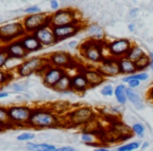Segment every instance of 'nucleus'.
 <instances>
[{"label":"nucleus","instance_id":"f257e3e1","mask_svg":"<svg viewBox=\"0 0 153 151\" xmlns=\"http://www.w3.org/2000/svg\"><path fill=\"white\" fill-rule=\"evenodd\" d=\"M61 126V117L51 108L47 107H35L28 120V127L34 129H51Z\"/></svg>","mask_w":153,"mask_h":151},{"label":"nucleus","instance_id":"f03ea898","mask_svg":"<svg viewBox=\"0 0 153 151\" xmlns=\"http://www.w3.org/2000/svg\"><path fill=\"white\" fill-rule=\"evenodd\" d=\"M80 53L82 57L91 64H100L106 56L104 51H106V42L105 41L89 40L83 42L80 45Z\"/></svg>","mask_w":153,"mask_h":151},{"label":"nucleus","instance_id":"7ed1b4c3","mask_svg":"<svg viewBox=\"0 0 153 151\" xmlns=\"http://www.w3.org/2000/svg\"><path fill=\"white\" fill-rule=\"evenodd\" d=\"M66 125L71 127H82L97 120V113L94 108L89 106H81L70 109L66 113Z\"/></svg>","mask_w":153,"mask_h":151},{"label":"nucleus","instance_id":"20e7f679","mask_svg":"<svg viewBox=\"0 0 153 151\" xmlns=\"http://www.w3.org/2000/svg\"><path fill=\"white\" fill-rule=\"evenodd\" d=\"M51 25L53 28L61 25H68V24H82L81 18L78 15V12L74 9H60L51 14Z\"/></svg>","mask_w":153,"mask_h":151},{"label":"nucleus","instance_id":"39448f33","mask_svg":"<svg viewBox=\"0 0 153 151\" xmlns=\"http://www.w3.org/2000/svg\"><path fill=\"white\" fill-rule=\"evenodd\" d=\"M48 64L47 58L45 57H32L25 59L19 64L16 69V74L21 78H27L34 74H38L44 65Z\"/></svg>","mask_w":153,"mask_h":151},{"label":"nucleus","instance_id":"423d86ee","mask_svg":"<svg viewBox=\"0 0 153 151\" xmlns=\"http://www.w3.org/2000/svg\"><path fill=\"white\" fill-rule=\"evenodd\" d=\"M25 34L21 21L7 22L0 26V42L3 45L7 44L12 41L19 40Z\"/></svg>","mask_w":153,"mask_h":151},{"label":"nucleus","instance_id":"0eeeda50","mask_svg":"<svg viewBox=\"0 0 153 151\" xmlns=\"http://www.w3.org/2000/svg\"><path fill=\"white\" fill-rule=\"evenodd\" d=\"M9 117L13 126H28V120L32 115L33 108L27 105H12L7 107Z\"/></svg>","mask_w":153,"mask_h":151},{"label":"nucleus","instance_id":"6e6552de","mask_svg":"<svg viewBox=\"0 0 153 151\" xmlns=\"http://www.w3.org/2000/svg\"><path fill=\"white\" fill-rule=\"evenodd\" d=\"M51 15L43 13L38 14H33V15H27L22 19V25L25 30L26 34H34L36 30L41 28L44 25H48L51 24V20H49Z\"/></svg>","mask_w":153,"mask_h":151},{"label":"nucleus","instance_id":"1a4fd4ad","mask_svg":"<svg viewBox=\"0 0 153 151\" xmlns=\"http://www.w3.org/2000/svg\"><path fill=\"white\" fill-rule=\"evenodd\" d=\"M133 43L126 38L114 39L112 41L106 42V51H108V56L113 57L115 59L126 57L128 51H130Z\"/></svg>","mask_w":153,"mask_h":151},{"label":"nucleus","instance_id":"9d476101","mask_svg":"<svg viewBox=\"0 0 153 151\" xmlns=\"http://www.w3.org/2000/svg\"><path fill=\"white\" fill-rule=\"evenodd\" d=\"M49 65L56 66V67H61L63 69L72 68L76 65V60L74 59L71 55L67 51H53L47 57Z\"/></svg>","mask_w":153,"mask_h":151},{"label":"nucleus","instance_id":"9b49d317","mask_svg":"<svg viewBox=\"0 0 153 151\" xmlns=\"http://www.w3.org/2000/svg\"><path fill=\"white\" fill-rule=\"evenodd\" d=\"M97 69L104 76L105 78H113L121 74L119 66V59H115L110 56H107L103 59L100 64L97 65Z\"/></svg>","mask_w":153,"mask_h":151},{"label":"nucleus","instance_id":"f8f14e48","mask_svg":"<svg viewBox=\"0 0 153 151\" xmlns=\"http://www.w3.org/2000/svg\"><path fill=\"white\" fill-rule=\"evenodd\" d=\"M66 74V70L61 67H56V66L48 65V67L44 70L41 77H42V82L46 87L53 88L57 82Z\"/></svg>","mask_w":153,"mask_h":151},{"label":"nucleus","instance_id":"ddd939ff","mask_svg":"<svg viewBox=\"0 0 153 151\" xmlns=\"http://www.w3.org/2000/svg\"><path fill=\"white\" fill-rule=\"evenodd\" d=\"M83 30L82 24H68V25H61L53 28V33L57 38L58 42L66 40L74 37Z\"/></svg>","mask_w":153,"mask_h":151},{"label":"nucleus","instance_id":"4468645a","mask_svg":"<svg viewBox=\"0 0 153 151\" xmlns=\"http://www.w3.org/2000/svg\"><path fill=\"white\" fill-rule=\"evenodd\" d=\"M34 34L38 38V40L41 42V44L43 45V47L53 46V45L58 43V40L55 36V33H53V28L51 24L42 26L38 30H36Z\"/></svg>","mask_w":153,"mask_h":151},{"label":"nucleus","instance_id":"2eb2a0df","mask_svg":"<svg viewBox=\"0 0 153 151\" xmlns=\"http://www.w3.org/2000/svg\"><path fill=\"white\" fill-rule=\"evenodd\" d=\"M5 51L7 53V55L10 56L11 59H16L19 61H23L28 54L26 53V51L24 49V47L22 46L20 40H15L12 42L7 43V44L3 45Z\"/></svg>","mask_w":153,"mask_h":151},{"label":"nucleus","instance_id":"dca6fc26","mask_svg":"<svg viewBox=\"0 0 153 151\" xmlns=\"http://www.w3.org/2000/svg\"><path fill=\"white\" fill-rule=\"evenodd\" d=\"M90 88L85 74L82 70H79L76 74L71 76V89L74 92L84 94Z\"/></svg>","mask_w":153,"mask_h":151},{"label":"nucleus","instance_id":"f3484780","mask_svg":"<svg viewBox=\"0 0 153 151\" xmlns=\"http://www.w3.org/2000/svg\"><path fill=\"white\" fill-rule=\"evenodd\" d=\"M19 40L27 54L37 53L43 48V45L38 40V38L35 36V34H25Z\"/></svg>","mask_w":153,"mask_h":151},{"label":"nucleus","instance_id":"a211bd4d","mask_svg":"<svg viewBox=\"0 0 153 151\" xmlns=\"http://www.w3.org/2000/svg\"><path fill=\"white\" fill-rule=\"evenodd\" d=\"M82 71L85 74V77H86V79H87L90 88L102 85V84L106 81V78L97 69V67H91V68L86 67V68H83Z\"/></svg>","mask_w":153,"mask_h":151},{"label":"nucleus","instance_id":"6ab92c4d","mask_svg":"<svg viewBox=\"0 0 153 151\" xmlns=\"http://www.w3.org/2000/svg\"><path fill=\"white\" fill-rule=\"evenodd\" d=\"M119 66H120V71L121 74L124 76H129V74H133L137 71L135 62L131 61L128 59L127 57H123L119 59Z\"/></svg>","mask_w":153,"mask_h":151},{"label":"nucleus","instance_id":"aec40b11","mask_svg":"<svg viewBox=\"0 0 153 151\" xmlns=\"http://www.w3.org/2000/svg\"><path fill=\"white\" fill-rule=\"evenodd\" d=\"M55 91L61 92V94H68V92H72L71 89V76L66 72L63 77L57 82L55 87L53 88Z\"/></svg>","mask_w":153,"mask_h":151},{"label":"nucleus","instance_id":"412c9836","mask_svg":"<svg viewBox=\"0 0 153 151\" xmlns=\"http://www.w3.org/2000/svg\"><path fill=\"white\" fill-rule=\"evenodd\" d=\"M27 151H57L58 147L51 143H34L28 142L25 144Z\"/></svg>","mask_w":153,"mask_h":151},{"label":"nucleus","instance_id":"4be33fe9","mask_svg":"<svg viewBox=\"0 0 153 151\" xmlns=\"http://www.w3.org/2000/svg\"><path fill=\"white\" fill-rule=\"evenodd\" d=\"M86 32H87L88 36L90 37V39L97 41H105V32L99 24L92 23L86 28Z\"/></svg>","mask_w":153,"mask_h":151},{"label":"nucleus","instance_id":"5701e85b","mask_svg":"<svg viewBox=\"0 0 153 151\" xmlns=\"http://www.w3.org/2000/svg\"><path fill=\"white\" fill-rule=\"evenodd\" d=\"M113 97L115 98L117 102L119 103V105L123 106L128 102L127 98V85L125 84H117L114 87V94Z\"/></svg>","mask_w":153,"mask_h":151},{"label":"nucleus","instance_id":"b1692460","mask_svg":"<svg viewBox=\"0 0 153 151\" xmlns=\"http://www.w3.org/2000/svg\"><path fill=\"white\" fill-rule=\"evenodd\" d=\"M127 98H128V101H129L137 110L144 109V107H145L144 101H143L142 97H140L134 89H130V88L127 87Z\"/></svg>","mask_w":153,"mask_h":151},{"label":"nucleus","instance_id":"393cba45","mask_svg":"<svg viewBox=\"0 0 153 151\" xmlns=\"http://www.w3.org/2000/svg\"><path fill=\"white\" fill-rule=\"evenodd\" d=\"M81 141L84 143L85 145L88 146H98L100 140H99V136L97 133L94 132H89V131H82L81 135H80Z\"/></svg>","mask_w":153,"mask_h":151},{"label":"nucleus","instance_id":"a878e982","mask_svg":"<svg viewBox=\"0 0 153 151\" xmlns=\"http://www.w3.org/2000/svg\"><path fill=\"white\" fill-rule=\"evenodd\" d=\"M145 55H146V51H145L142 47L138 46V45H136V44H133L131 46V48H130V51H128L126 57H127L128 59L131 60V61L136 62L138 59H140V58Z\"/></svg>","mask_w":153,"mask_h":151},{"label":"nucleus","instance_id":"bb28decb","mask_svg":"<svg viewBox=\"0 0 153 151\" xmlns=\"http://www.w3.org/2000/svg\"><path fill=\"white\" fill-rule=\"evenodd\" d=\"M0 127L2 128L3 130L12 127V123L9 117L7 107H4V106H0Z\"/></svg>","mask_w":153,"mask_h":151},{"label":"nucleus","instance_id":"cd10ccee","mask_svg":"<svg viewBox=\"0 0 153 151\" xmlns=\"http://www.w3.org/2000/svg\"><path fill=\"white\" fill-rule=\"evenodd\" d=\"M132 79H136L140 82L147 81V80L149 79V74H148V72H146V71H136L135 74H129V76L123 77L122 81L127 84L128 81H130V80H132Z\"/></svg>","mask_w":153,"mask_h":151},{"label":"nucleus","instance_id":"c85d7f7f","mask_svg":"<svg viewBox=\"0 0 153 151\" xmlns=\"http://www.w3.org/2000/svg\"><path fill=\"white\" fill-rule=\"evenodd\" d=\"M140 144L142 142L140 141H132L129 143H125V144H122L119 147H117V151H136L140 149Z\"/></svg>","mask_w":153,"mask_h":151},{"label":"nucleus","instance_id":"c756f323","mask_svg":"<svg viewBox=\"0 0 153 151\" xmlns=\"http://www.w3.org/2000/svg\"><path fill=\"white\" fill-rule=\"evenodd\" d=\"M130 129H131V132L134 135H136L140 138H144L145 132H146V127H145L144 124L140 123V122H135V123H133L131 125V127H130Z\"/></svg>","mask_w":153,"mask_h":151},{"label":"nucleus","instance_id":"7c9ffc66","mask_svg":"<svg viewBox=\"0 0 153 151\" xmlns=\"http://www.w3.org/2000/svg\"><path fill=\"white\" fill-rule=\"evenodd\" d=\"M136 68H137V71H145V69L150 66V57L149 55H145L143 56L140 59H138L137 61L135 62Z\"/></svg>","mask_w":153,"mask_h":151},{"label":"nucleus","instance_id":"2f4dec72","mask_svg":"<svg viewBox=\"0 0 153 151\" xmlns=\"http://www.w3.org/2000/svg\"><path fill=\"white\" fill-rule=\"evenodd\" d=\"M36 138V134L34 132H30V131H24L21 132L17 135L16 140L18 142H21V143H28V142H33V141Z\"/></svg>","mask_w":153,"mask_h":151},{"label":"nucleus","instance_id":"473e14b6","mask_svg":"<svg viewBox=\"0 0 153 151\" xmlns=\"http://www.w3.org/2000/svg\"><path fill=\"white\" fill-rule=\"evenodd\" d=\"M13 80V74L7 69H0V87Z\"/></svg>","mask_w":153,"mask_h":151},{"label":"nucleus","instance_id":"72a5a7b5","mask_svg":"<svg viewBox=\"0 0 153 151\" xmlns=\"http://www.w3.org/2000/svg\"><path fill=\"white\" fill-rule=\"evenodd\" d=\"M100 92L103 97L110 98V97H112L114 94V86L112 84H105V85L102 86Z\"/></svg>","mask_w":153,"mask_h":151},{"label":"nucleus","instance_id":"f704fd0d","mask_svg":"<svg viewBox=\"0 0 153 151\" xmlns=\"http://www.w3.org/2000/svg\"><path fill=\"white\" fill-rule=\"evenodd\" d=\"M10 56L7 55V53L5 51L4 47L0 48V69H4L7 64L10 61Z\"/></svg>","mask_w":153,"mask_h":151},{"label":"nucleus","instance_id":"c9c22d12","mask_svg":"<svg viewBox=\"0 0 153 151\" xmlns=\"http://www.w3.org/2000/svg\"><path fill=\"white\" fill-rule=\"evenodd\" d=\"M23 12L27 15H33V14H38L41 13V9L38 5H32V7H28L26 9L23 10Z\"/></svg>","mask_w":153,"mask_h":151},{"label":"nucleus","instance_id":"e433bc0d","mask_svg":"<svg viewBox=\"0 0 153 151\" xmlns=\"http://www.w3.org/2000/svg\"><path fill=\"white\" fill-rule=\"evenodd\" d=\"M140 81H138V80H136V79L130 80L127 83V87L130 88V89H135V88L140 87Z\"/></svg>","mask_w":153,"mask_h":151},{"label":"nucleus","instance_id":"4c0bfd02","mask_svg":"<svg viewBox=\"0 0 153 151\" xmlns=\"http://www.w3.org/2000/svg\"><path fill=\"white\" fill-rule=\"evenodd\" d=\"M11 88H12V90H13L14 92H22L24 90V86L22 85L21 83H14V84H12Z\"/></svg>","mask_w":153,"mask_h":151},{"label":"nucleus","instance_id":"58836bf2","mask_svg":"<svg viewBox=\"0 0 153 151\" xmlns=\"http://www.w3.org/2000/svg\"><path fill=\"white\" fill-rule=\"evenodd\" d=\"M49 5H51V9L55 12L58 11V10H60V3H59L58 0H51Z\"/></svg>","mask_w":153,"mask_h":151},{"label":"nucleus","instance_id":"ea45409f","mask_svg":"<svg viewBox=\"0 0 153 151\" xmlns=\"http://www.w3.org/2000/svg\"><path fill=\"white\" fill-rule=\"evenodd\" d=\"M57 151H78V150L72 146H61V147H58Z\"/></svg>","mask_w":153,"mask_h":151},{"label":"nucleus","instance_id":"a19ab883","mask_svg":"<svg viewBox=\"0 0 153 151\" xmlns=\"http://www.w3.org/2000/svg\"><path fill=\"white\" fill-rule=\"evenodd\" d=\"M92 151H110V149L106 146H101V145H98V146L94 147Z\"/></svg>","mask_w":153,"mask_h":151},{"label":"nucleus","instance_id":"79ce46f5","mask_svg":"<svg viewBox=\"0 0 153 151\" xmlns=\"http://www.w3.org/2000/svg\"><path fill=\"white\" fill-rule=\"evenodd\" d=\"M80 45L81 44L76 40H71L70 42H68V46H69L70 48H78V47H80Z\"/></svg>","mask_w":153,"mask_h":151},{"label":"nucleus","instance_id":"37998d69","mask_svg":"<svg viewBox=\"0 0 153 151\" xmlns=\"http://www.w3.org/2000/svg\"><path fill=\"white\" fill-rule=\"evenodd\" d=\"M147 99H148L149 101H151V102H153V85L151 86L148 89V91H147Z\"/></svg>","mask_w":153,"mask_h":151},{"label":"nucleus","instance_id":"c03bdc74","mask_svg":"<svg viewBox=\"0 0 153 151\" xmlns=\"http://www.w3.org/2000/svg\"><path fill=\"white\" fill-rule=\"evenodd\" d=\"M138 12H140V10H138V9H131L129 11V16L131 18H135L136 16H137Z\"/></svg>","mask_w":153,"mask_h":151},{"label":"nucleus","instance_id":"a18cd8bd","mask_svg":"<svg viewBox=\"0 0 153 151\" xmlns=\"http://www.w3.org/2000/svg\"><path fill=\"white\" fill-rule=\"evenodd\" d=\"M149 145H150V143H149L148 141L142 142V144H140V150H146V149L149 147Z\"/></svg>","mask_w":153,"mask_h":151},{"label":"nucleus","instance_id":"49530a36","mask_svg":"<svg viewBox=\"0 0 153 151\" xmlns=\"http://www.w3.org/2000/svg\"><path fill=\"white\" fill-rule=\"evenodd\" d=\"M10 96L9 92L7 91H0V100H3V99H7Z\"/></svg>","mask_w":153,"mask_h":151},{"label":"nucleus","instance_id":"de8ad7c7","mask_svg":"<svg viewBox=\"0 0 153 151\" xmlns=\"http://www.w3.org/2000/svg\"><path fill=\"white\" fill-rule=\"evenodd\" d=\"M149 57H150V66H149V68L151 70H153V51H151L149 54Z\"/></svg>","mask_w":153,"mask_h":151},{"label":"nucleus","instance_id":"09e8293b","mask_svg":"<svg viewBox=\"0 0 153 151\" xmlns=\"http://www.w3.org/2000/svg\"><path fill=\"white\" fill-rule=\"evenodd\" d=\"M128 30H129L130 33H133L134 30H135V24L129 23V25H128Z\"/></svg>","mask_w":153,"mask_h":151},{"label":"nucleus","instance_id":"8fccbe9b","mask_svg":"<svg viewBox=\"0 0 153 151\" xmlns=\"http://www.w3.org/2000/svg\"><path fill=\"white\" fill-rule=\"evenodd\" d=\"M2 47H3V44L1 42H0V48H2Z\"/></svg>","mask_w":153,"mask_h":151},{"label":"nucleus","instance_id":"3c124183","mask_svg":"<svg viewBox=\"0 0 153 151\" xmlns=\"http://www.w3.org/2000/svg\"><path fill=\"white\" fill-rule=\"evenodd\" d=\"M0 21H1V19H0Z\"/></svg>","mask_w":153,"mask_h":151}]
</instances>
